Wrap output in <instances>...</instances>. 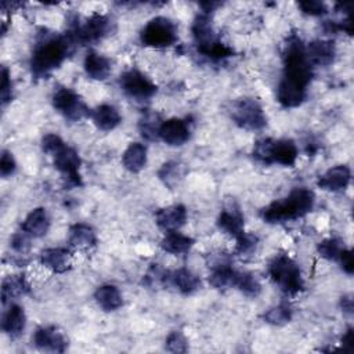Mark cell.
Masks as SVG:
<instances>
[{
    "instance_id": "6da1fadb",
    "label": "cell",
    "mask_w": 354,
    "mask_h": 354,
    "mask_svg": "<svg viewBox=\"0 0 354 354\" xmlns=\"http://www.w3.org/2000/svg\"><path fill=\"white\" fill-rule=\"evenodd\" d=\"M75 44L68 33H40L30 58L32 75L37 79L48 76L54 69L61 66Z\"/></svg>"
},
{
    "instance_id": "7a4b0ae2",
    "label": "cell",
    "mask_w": 354,
    "mask_h": 354,
    "mask_svg": "<svg viewBox=\"0 0 354 354\" xmlns=\"http://www.w3.org/2000/svg\"><path fill=\"white\" fill-rule=\"evenodd\" d=\"M315 195L306 187L295 188L288 196L270 203L261 210V218L266 223H285L300 218L311 212Z\"/></svg>"
},
{
    "instance_id": "3957f363",
    "label": "cell",
    "mask_w": 354,
    "mask_h": 354,
    "mask_svg": "<svg viewBox=\"0 0 354 354\" xmlns=\"http://www.w3.org/2000/svg\"><path fill=\"white\" fill-rule=\"evenodd\" d=\"M313 77V66L306 54V46L296 35L288 37L283 50V76L292 83L307 88Z\"/></svg>"
},
{
    "instance_id": "277c9868",
    "label": "cell",
    "mask_w": 354,
    "mask_h": 354,
    "mask_svg": "<svg viewBox=\"0 0 354 354\" xmlns=\"http://www.w3.org/2000/svg\"><path fill=\"white\" fill-rule=\"evenodd\" d=\"M192 35L198 51L214 61L224 59L232 54L231 48L221 43L213 30L212 19L207 12L198 14L192 22Z\"/></svg>"
},
{
    "instance_id": "5b68a950",
    "label": "cell",
    "mask_w": 354,
    "mask_h": 354,
    "mask_svg": "<svg viewBox=\"0 0 354 354\" xmlns=\"http://www.w3.org/2000/svg\"><path fill=\"white\" fill-rule=\"evenodd\" d=\"M297 155V147L292 140L263 138L259 140L253 148V156L264 165L278 163L282 166H293Z\"/></svg>"
},
{
    "instance_id": "8992f818",
    "label": "cell",
    "mask_w": 354,
    "mask_h": 354,
    "mask_svg": "<svg viewBox=\"0 0 354 354\" xmlns=\"http://www.w3.org/2000/svg\"><path fill=\"white\" fill-rule=\"evenodd\" d=\"M268 275L286 295H297L304 288L301 271L288 254H277L270 261Z\"/></svg>"
},
{
    "instance_id": "52a82bcc",
    "label": "cell",
    "mask_w": 354,
    "mask_h": 354,
    "mask_svg": "<svg viewBox=\"0 0 354 354\" xmlns=\"http://www.w3.org/2000/svg\"><path fill=\"white\" fill-rule=\"evenodd\" d=\"M142 44L153 48H165L177 41V26L166 17H155L141 30Z\"/></svg>"
},
{
    "instance_id": "ba28073f",
    "label": "cell",
    "mask_w": 354,
    "mask_h": 354,
    "mask_svg": "<svg viewBox=\"0 0 354 354\" xmlns=\"http://www.w3.org/2000/svg\"><path fill=\"white\" fill-rule=\"evenodd\" d=\"M231 116L239 127L246 130H260L267 124L261 105L253 98L238 100L232 106Z\"/></svg>"
},
{
    "instance_id": "9c48e42d",
    "label": "cell",
    "mask_w": 354,
    "mask_h": 354,
    "mask_svg": "<svg viewBox=\"0 0 354 354\" xmlns=\"http://www.w3.org/2000/svg\"><path fill=\"white\" fill-rule=\"evenodd\" d=\"M112 30V21L101 14H94L82 25L73 26L68 35L75 43H93L104 39Z\"/></svg>"
},
{
    "instance_id": "30bf717a",
    "label": "cell",
    "mask_w": 354,
    "mask_h": 354,
    "mask_svg": "<svg viewBox=\"0 0 354 354\" xmlns=\"http://www.w3.org/2000/svg\"><path fill=\"white\" fill-rule=\"evenodd\" d=\"M53 106L68 120L77 122L88 116V108L82 97L68 87H59L53 94Z\"/></svg>"
},
{
    "instance_id": "8fae6325",
    "label": "cell",
    "mask_w": 354,
    "mask_h": 354,
    "mask_svg": "<svg viewBox=\"0 0 354 354\" xmlns=\"http://www.w3.org/2000/svg\"><path fill=\"white\" fill-rule=\"evenodd\" d=\"M54 166L62 174L66 187H80L82 177L79 173L80 167V158L75 148L69 145H64L59 151L54 155Z\"/></svg>"
},
{
    "instance_id": "7c38bea8",
    "label": "cell",
    "mask_w": 354,
    "mask_h": 354,
    "mask_svg": "<svg viewBox=\"0 0 354 354\" xmlns=\"http://www.w3.org/2000/svg\"><path fill=\"white\" fill-rule=\"evenodd\" d=\"M120 88L130 97L136 100L151 98L156 93V86L138 69L126 71L119 79Z\"/></svg>"
},
{
    "instance_id": "4fadbf2b",
    "label": "cell",
    "mask_w": 354,
    "mask_h": 354,
    "mask_svg": "<svg viewBox=\"0 0 354 354\" xmlns=\"http://www.w3.org/2000/svg\"><path fill=\"white\" fill-rule=\"evenodd\" d=\"M191 136V123L188 119L171 118L163 120L159 129V138L169 145L178 147L188 141Z\"/></svg>"
},
{
    "instance_id": "5bb4252c",
    "label": "cell",
    "mask_w": 354,
    "mask_h": 354,
    "mask_svg": "<svg viewBox=\"0 0 354 354\" xmlns=\"http://www.w3.org/2000/svg\"><path fill=\"white\" fill-rule=\"evenodd\" d=\"M33 343L41 351L64 353L68 348V339L55 326L37 328L33 335Z\"/></svg>"
},
{
    "instance_id": "9a60e30c",
    "label": "cell",
    "mask_w": 354,
    "mask_h": 354,
    "mask_svg": "<svg viewBox=\"0 0 354 354\" xmlns=\"http://www.w3.org/2000/svg\"><path fill=\"white\" fill-rule=\"evenodd\" d=\"M217 224H218L220 230H223L225 234L231 235L235 239L245 232L243 231V227H245L243 216H242L239 207L234 202L228 203L221 210V213L218 216V220H217Z\"/></svg>"
},
{
    "instance_id": "2e32d148",
    "label": "cell",
    "mask_w": 354,
    "mask_h": 354,
    "mask_svg": "<svg viewBox=\"0 0 354 354\" xmlns=\"http://www.w3.org/2000/svg\"><path fill=\"white\" fill-rule=\"evenodd\" d=\"M163 283L174 286L183 295H191L201 286V279L187 268H178L176 271H165Z\"/></svg>"
},
{
    "instance_id": "e0dca14e",
    "label": "cell",
    "mask_w": 354,
    "mask_h": 354,
    "mask_svg": "<svg viewBox=\"0 0 354 354\" xmlns=\"http://www.w3.org/2000/svg\"><path fill=\"white\" fill-rule=\"evenodd\" d=\"M350 178H351L350 169L344 165H337V166L326 170L318 178V187L325 191L339 192V191H343L347 188Z\"/></svg>"
},
{
    "instance_id": "ac0fdd59",
    "label": "cell",
    "mask_w": 354,
    "mask_h": 354,
    "mask_svg": "<svg viewBox=\"0 0 354 354\" xmlns=\"http://www.w3.org/2000/svg\"><path fill=\"white\" fill-rule=\"evenodd\" d=\"M40 263L53 272L62 274L72 266V253L65 248H50L40 253Z\"/></svg>"
},
{
    "instance_id": "d6986e66",
    "label": "cell",
    "mask_w": 354,
    "mask_h": 354,
    "mask_svg": "<svg viewBox=\"0 0 354 354\" xmlns=\"http://www.w3.org/2000/svg\"><path fill=\"white\" fill-rule=\"evenodd\" d=\"M306 54L311 65L328 66L335 59L336 47L332 40H314L306 47Z\"/></svg>"
},
{
    "instance_id": "ffe728a7",
    "label": "cell",
    "mask_w": 354,
    "mask_h": 354,
    "mask_svg": "<svg viewBox=\"0 0 354 354\" xmlns=\"http://www.w3.org/2000/svg\"><path fill=\"white\" fill-rule=\"evenodd\" d=\"M155 218L156 224L166 232L177 231L187 221V209L183 205H171L160 209Z\"/></svg>"
},
{
    "instance_id": "44dd1931",
    "label": "cell",
    "mask_w": 354,
    "mask_h": 354,
    "mask_svg": "<svg viewBox=\"0 0 354 354\" xmlns=\"http://www.w3.org/2000/svg\"><path fill=\"white\" fill-rule=\"evenodd\" d=\"M25 325H26V317H25L24 308L18 304H11L8 310L3 314V319H1L3 332L7 333L11 339H15L24 333Z\"/></svg>"
},
{
    "instance_id": "7402d4cb",
    "label": "cell",
    "mask_w": 354,
    "mask_h": 354,
    "mask_svg": "<svg viewBox=\"0 0 354 354\" xmlns=\"http://www.w3.org/2000/svg\"><path fill=\"white\" fill-rule=\"evenodd\" d=\"M48 227H50V221L44 207L33 209L21 224L22 231L30 238H40L46 235V232L48 231Z\"/></svg>"
},
{
    "instance_id": "603a6c76",
    "label": "cell",
    "mask_w": 354,
    "mask_h": 354,
    "mask_svg": "<svg viewBox=\"0 0 354 354\" xmlns=\"http://www.w3.org/2000/svg\"><path fill=\"white\" fill-rule=\"evenodd\" d=\"M306 90L304 87L292 83L286 79H281L278 88H277V98L281 105L286 108H295L299 106L304 98H306Z\"/></svg>"
},
{
    "instance_id": "cb8c5ba5",
    "label": "cell",
    "mask_w": 354,
    "mask_h": 354,
    "mask_svg": "<svg viewBox=\"0 0 354 354\" xmlns=\"http://www.w3.org/2000/svg\"><path fill=\"white\" fill-rule=\"evenodd\" d=\"M68 242L72 248H75L77 250H88L95 246L97 236L90 225L77 223L69 228Z\"/></svg>"
},
{
    "instance_id": "d4e9b609",
    "label": "cell",
    "mask_w": 354,
    "mask_h": 354,
    "mask_svg": "<svg viewBox=\"0 0 354 354\" xmlns=\"http://www.w3.org/2000/svg\"><path fill=\"white\" fill-rule=\"evenodd\" d=\"M84 71L90 79L104 80L111 73V61L97 51L90 50L84 58Z\"/></svg>"
},
{
    "instance_id": "484cf974",
    "label": "cell",
    "mask_w": 354,
    "mask_h": 354,
    "mask_svg": "<svg viewBox=\"0 0 354 354\" xmlns=\"http://www.w3.org/2000/svg\"><path fill=\"white\" fill-rule=\"evenodd\" d=\"M90 115H91L94 124L100 130H104V131L113 130L122 122V116L118 112V109L108 104H102V105L97 106L94 111L90 112Z\"/></svg>"
},
{
    "instance_id": "4316f807",
    "label": "cell",
    "mask_w": 354,
    "mask_h": 354,
    "mask_svg": "<svg viewBox=\"0 0 354 354\" xmlns=\"http://www.w3.org/2000/svg\"><path fill=\"white\" fill-rule=\"evenodd\" d=\"M122 163L130 173L141 171L147 165V148L141 142H131L122 155Z\"/></svg>"
},
{
    "instance_id": "83f0119b",
    "label": "cell",
    "mask_w": 354,
    "mask_h": 354,
    "mask_svg": "<svg viewBox=\"0 0 354 354\" xmlns=\"http://www.w3.org/2000/svg\"><path fill=\"white\" fill-rule=\"evenodd\" d=\"M239 271L234 270L231 264H224L218 267H213L209 275V283L216 289H228L236 288L239 279Z\"/></svg>"
},
{
    "instance_id": "f1b7e54d",
    "label": "cell",
    "mask_w": 354,
    "mask_h": 354,
    "mask_svg": "<svg viewBox=\"0 0 354 354\" xmlns=\"http://www.w3.org/2000/svg\"><path fill=\"white\" fill-rule=\"evenodd\" d=\"M94 299L97 304L104 311H115L123 306V297L115 285H101L94 292Z\"/></svg>"
},
{
    "instance_id": "f546056e",
    "label": "cell",
    "mask_w": 354,
    "mask_h": 354,
    "mask_svg": "<svg viewBox=\"0 0 354 354\" xmlns=\"http://www.w3.org/2000/svg\"><path fill=\"white\" fill-rule=\"evenodd\" d=\"M194 246V239L178 231H169L160 241V248L171 254L187 253Z\"/></svg>"
},
{
    "instance_id": "4dcf8cb0",
    "label": "cell",
    "mask_w": 354,
    "mask_h": 354,
    "mask_svg": "<svg viewBox=\"0 0 354 354\" xmlns=\"http://www.w3.org/2000/svg\"><path fill=\"white\" fill-rule=\"evenodd\" d=\"M29 292V283L25 279L24 275H10L3 281L1 286V297L3 303H6L10 299L19 297Z\"/></svg>"
},
{
    "instance_id": "1f68e13d",
    "label": "cell",
    "mask_w": 354,
    "mask_h": 354,
    "mask_svg": "<svg viewBox=\"0 0 354 354\" xmlns=\"http://www.w3.org/2000/svg\"><path fill=\"white\" fill-rule=\"evenodd\" d=\"M162 119L156 112H147L142 115L138 123L140 133L147 140H156L159 138V129L162 124Z\"/></svg>"
},
{
    "instance_id": "d6a6232c",
    "label": "cell",
    "mask_w": 354,
    "mask_h": 354,
    "mask_svg": "<svg viewBox=\"0 0 354 354\" xmlns=\"http://www.w3.org/2000/svg\"><path fill=\"white\" fill-rule=\"evenodd\" d=\"M292 319V310L288 304H278L264 314V321L271 325H285Z\"/></svg>"
},
{
    "instance_id": "836d02e7",
    "label": "cell",
    "mask_w": 354,
    "mask_h": 354,
    "mask_svg": "<svg viewBox=\"0 0 354 354\" xmlns=\"http://www.w3.org/2000/svg\"><path fill=\"white\" fill-rule=\"evenodd\" d=\"M236 289H239L242 293H245L249 297H254L260 293L261 286L253 274L241 272L238 283H236Z\"/></svg>"
},
{
    "instance_id": "e575fe53",
    "label": "cell",
    "mask_w": 354,
    "mask_h": 354,
    "mask_svg": "<svg viewBox=\"0 0 354 354\" xmlns=\"http://www.w3.org/2000/svg\"><path fill=\"white\" fill-rule=\"evenodd\" d=\"M343 249L344 248L342 246V242L336 238H328L318 245V253L328 260H337Z\"/></svg>"
},
{
    "instance_id": "d590c367",
    "label": "cell",
    "mask_w": 354,
    "mask_h": 354,
    "mask_svg": "<svg viewBox=\"0 0 354 354\" xmlns=\"http://www.w3.org/2000/svg\"><path fill=\"white\" fill-rule=\"evenodd\" d=\"M166 350L170 353H185L188 350V342L180 330L171 332L166 337Z\"/></svg>"
},
{
    "instance_id": "8d00e7d4",
    "label": "cell",
    "mask_w": 354,
    "mask_h": 354,
    "mask_svg": "<svg viewBox=\"0 0 354 354\" xmlns=\"http://www.w3.org/2000/svg\"><path fill=\"white\" fill-rule=\"evenodd\" d=\"M180 169L181 166L177 162H167L159 170V177L165 181V184L171 185L173 183L177 181V177H181Z\"/></svg>"
},
{
    "instance_id": "74e56055",
    "label": "cell",
    "mask_w": 354,
    "mask_h": 354,
    "mask_svg": "<svg viewBox=\"0 0 354 354\" xmlns=\"http://www.w3.org/2000/svg\"><path fill=\"white\" fill-rule=\"evenodd\" d=\"M257 246V236L252 234L243 232L241 236L236 238V252L241 256L250 254Z\"/></svg>"
},
{
    "instance_id": "f35d334b",
    "label": "cell",
    "mask_w": 354,
    "mask_h": 354,
    "mask_svg": "<svg viewBox=\"0 0 354 354\" xmlns=\"http://www.w3.org/2000/svg\"><path fill=\"white\" fill-rule=\"evenodd\" d=\"M65 145V142L62 141V138L57 134H53V133H48L46 134L43 138H41V148L48 155H54L57 151H59L62 147Z\"/></svg>"
},
{
    "instance_id": "ab89813d",
    "label": "cell",
    "mask_w": 354,
    "mask_h": 354,
    "mask_svg": "<svg viewBox=\"0 0 354 354\" xmlns=\"http://www.w3.org/2000/svg\"><path fill=\"white\" fill-rule=\"evenodd\" d=\"M300 10L307 14V15H313V17H318V15H324L326 14V6L321 1L317 0H306V1H300L299 3Z\"/></svg>"
},
{
    "instance_id": "60d3db41",
    "label": "cell",
    "mask_w": 354,
    "mask_h": 354,
    "mask_svg": "<svg viewBox=\"0 0 354 354\" xmlns=\"http://www.w3.org/2000/svg\"><path fill=\"white\" fill-rule=\"evenodd\" d=\"M29 238H30V236L26 235L24 231L15 234V235L11 238V241H10L12 250L17 252V253H19V254L28 253L29 249H30V241H29Z\"/></svg>"
},
{
    "instance_id": "b9f144b4",
    "label": "cell",
    "mask_w": 354,
    "mask_h": 354,
    "mask_svg": "<svg viewBox=\"0 0 354 354\" xmlns=\"http://www.w3.org/2000/svg\"><path fill=\"white\" fill-rule=\"evenodd\" d=\"M1 104L6 105L8 101H11L12 97V84H11V77L10 72L6 66L1 68Z\"/></svg>"
},
{
    "instance_id": "7bdbcfd3",
    "label": "cell",
    "mask_w": 354,
    "mask_h": 354,
    "mask_svg": "<svg viewBox=\"0 0 354 354\" xmlns=\"http://www.w3.org/2000/svg\"><path fill=\"white\" fill-rule=\"evenodd\" d=\"M17 169V163L15 159L12 156L11 152L8 151H3L1 152V159H0V173L3 177L11 176Z\"/></svg>"
},
{
    "instance_id": "ee69618b",
    "label": "cell",
    "mask_w": 354,
    "mask_h": 354,
    "mask_svg": "<svg viewBox=\"0 0 354 354\" xmlns=\"http://www.w3.org/2000/svg\"><path fill=\"white\" fill-rule=\"evenodd\" d=\"M342 264V268L347 272V274H353V270H354V266H353V253L350 249H343L339 254V259H337Z\"/></svg>"
},
{
    "instance_id": "f6af8a7d",
    "label": "cell",
    "mask_w": 354,
    "mask_h": 354,
    "mask_svg": "<svg viewBox=\"0 0 354 354\" xmlns=\"http://www.w3.org/2000/svg\"><path fill=\"white\" fill-rule=\"evenodd\" d=\"M354 337H353V329L350 328V329H347V332L343 335V337H342V344H343V348L346 350V351H351L353 350V347H354Z\"/></svg>"
},
{
    "instance_id": "bcb514c9",
    "label": "cell",
    "mask_w": 354,
    "mask_h": 354,
    "mask_svg": "<svg viewBox=\"0 0 354 354\" xmlns=\"http://www.w3.org/2000/svg\"><path fill=\"white\" fill-rule=\"evenodd\" d=\"M343 310L347 311V313H351L353 310V303H351V299H343Z\"/></svg>"
}]
</instances>
